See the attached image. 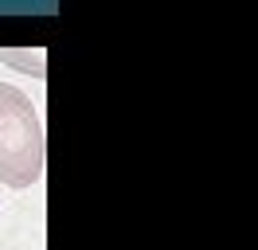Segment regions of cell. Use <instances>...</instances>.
<instances>
[{
    "label": "cell",
    "instance_id": "1",
    "mask_svg": "<svg viewBox=\"0 0 258 250\" xmlns=\"http://www.w3.org/2000/svg\"><path fill=\"white\" fill-rule=\"evenodd\" d=\"M47 141L32 98L0 82V180L8 188H32L43 176Z\"/></svg>",
    "mask_w": 258,
    "mask_h": 250
}]
</instances>
